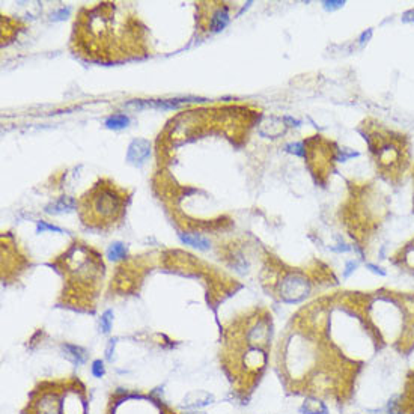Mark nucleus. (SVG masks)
<instances>
[{
    "mask_svg": "<svg viewBox=\"0 0 414 414\" xmlns=\"http://www.w3.org/2000/svg\"><path fill=\"white\" fill-rule=\"evenodd\" d=\"M128 124H130L128 116H125L122 113L113 115V116H110V118L106 121V126L110 128V130H122V128H125Z\"/></svg>",
    "mask_w": 414,
    "mask_h": 414,
    "instance_id": "nucleus-15",
    "label": "nucleus"
},
{
    "mask_svg": "<svg viewBox=\"0 0 414 414\" xmlns=\"http://www.w3.org/2000/svg\"><path fill=\"white\" fill-rule=\"evenodd\" d=\"M27 414H87L86 389L79 379L44 381L30 395Z\"/></svg>",
    "mask_w": 414,
    "mask_h": 414,
    "instance_id": "nucleus-3",
    "label": "nucleus"
},
{
    "mask_svg": "<svg viewBox=\"0 0 414 414\" xmlns=\"http://www.w3.org/2000/svg\"><path fill=\"white\" fill-rule=\"evenodd\" d=\"M413 181H414V170H413ZM413 207H414V192H413Z\"/></svg>",
    "mask_w": 414,
    "mask_h": 414,
    "instance_id": "nucleus-27",
    "label": "nucleus"
},
{
    "mask_svg": "<svg viewBox=\"0 0 414 414\" xmlns=\"http://www.w3.org/2000/svg\"><path fill=\"white\" fill-rule=\"evenodd\" d=\"M360 133L379 176L393 185L399 184L411 166L408 136L390 130L373 118H368L360 124Z\"/></svg>",
    "mask_w": 414,
    "mask_h": 414,
    "instance_id": "nucleus-2",
    "label": "nucleus"
},
{
    "mask_svg": "<svg viewBox=\"0 0 414 414\" xmlns=\"http://www.w3.org/2000/svg\"><path fill=\"white\" fill-rule=\"evenodd\" d=\"M300 411L303 414H329V410H327L326 404L321 402L318 398H313V396L304 399Z\"/></svg>",
    "mask_w": 414,
    "mask_h": 414,
    "instance_id": "nucleus-10",
    "label": "nucleus"
},
{
    "mask_svg": "<svg viewBox=\"0 0 414 414\" xmlns=\"http://www.w3.org/2000/svg\"><path fill=\"white\" fill-rule=\"evenodd\" d=\"M68 12H70V9H62V11H60V14H59V15H67V14H68ZM53 18H54V20H62V18H63V17H53Z\"/></svg>",
    "mask_w": 414,
    "mask_h": 414,
    "instance_id": "nucleus-26",
    "label": "nucleus"
},
{
    "mask_svg": "<svg viewBox=\"0 0 414 414\" xmlns=\"http://www.w3.org/2000/svg\"><path fill=\"white\" fill-rule=\"evenodd\" d=\"M389 414H414V372L407 379L404 395L398 401L389 402Z\"/></svg>",
    "mask_w": 414,
    "mask_h": 414,
    "instance_id": "nucleus-7",
    "label": "nucleus"
},
{
    "mask_svg": "<svg viewBox=\"0 0 414 414\" xmlns=\"http://www.w3.org/2000/svg\"><path fill=\"white\" fill-rule=\"evenodd\" d=\"M366 267H368V268H369V270H371L372 273L381 274V276H384V274H386V271H384L383 268H379V267H376V265H373V264H368Z\"/></svg>",
    "mask_w": 414,
    "mask_h": 414,
    "instance_id": "nucleus-24",
    "label": "nucleus"
},
{
    "mask_svg": "<svg viewBox=\"0 0 414 414\" xmlns=\"http://www.w3.org/2000/svg\"><path fill=\"white\" fill-rule=\"evenodd\" d=\"M179 238L187 246H192V247H196L199 248V250H207V248H209V241H208L207 238L198 235V234H181Z\"/></svg>",
    "mask_w": 414,
    "mask_h": 414,
    "instance_id": "nucleus-12",
    "label": "nucleus"
},
{
    "mask_svg": "<svg viewBox=\"0 0 414 414\" xmlns=\"http://www.w3.org/2000/svg\"><path fill=\"white\" fill-rule=\"evenodd\" d=\"M121 205H122V201L119 195L112 188L100 190L92 199L93 212L101 218H113L121 211Z\"/></svg>",
    "mask_w": 414,
    "mask_h": 414,
    "instance_id": "nucleus-6",
    "label": "nucleus"
},
{
    "mask_svg": "<svg viewBox=\"0 0 414 414\" xmlns=\"http://www.w3.org/2000/svg\"><path fill=\"white\" fill-rule=\"evenodd\" d=\"M286 151L295 155H304V143H290L286 146Z\"/></svg>",
    "mask_w": 414,
    "mask_h": 414,
    "instance_id": "nucleus-18",
    "label": "nucleus"
},
{
    "mask_svg": "<svg viewBox=\"0 0 414 414\" xmlns=\"http://www.w3.org/2000/svg\"><path fill=\"white\" fill-rule=\"evenodd\" d=\"M356 267H357V262H354V261L348 262V264H346V271H345V274H343V276H345V277H348V276H349V274L354 271V268H356Z\"/></svg>",
    "mask_w": 414,
    "mask_h": 414,
    "instance_id": "nucleus-23",
    "label": "nucleus"
},
{
    "mask_svg": "<svg viewBox=\"0 0 414 414\" xmlns=\"http://www.w3.org/2000/svg\"><path fill=\"white\" fill-rule=\"evenodd\" d=\"M184 101H187V100H162V101L143 103V106H145V107H155V109L170 110V109H178Z\"/></svg>",
    "mask_w": 414,
    "mask_h": 414,
    "instance_id": "nucleus-14",
    "label": "nucleus"
},
{
    "mask_svg": "<svg viewBox=\"0 0 414 414\" xmlns=\"http://www.w3.org/2000/svg\"><path fill=\"white\" fill-rule=\"evenodd\" d=\"M63 351H65L67 357L76 365H83L87 360V353H86V349H83L82 346L67 343V345H63Z\"/></svg>",
    "mask_w": 414,
    "mask_h": 414,
    "instance_id": "nucleus-11",
    "label": "nucleus"
},
{
    "mask_svg": "<svg viewBox=\"0 0 414 414\" xmlns=\"http://www.w3.org/2000/svg\"><path fill=\"white\" fill-rule=\"evenodd\" d=\"M371 37H372V29H368V34L363 32V35H362V38H360V42H368Z\"/></svg>",
    "mask_w": 414,
    "mask_h": 414,
    "instance_id": "nucleus-25",
    "label": "nucleus"
},
{
    "mask_svg": "<svg viewBox=\"0 0 414 414\" xmlns=\"http://www.w3.org/2000/svg\"><path fill=\"white\" fill-rule=\"evenodd\" d=\"M366 312L383 345L402 351L414 346V294L379 290L366 292Z\"/></svg>",
    "mask_w": 414,
    "mask_h": 414,
    "instance_id": "nucleus-1",
    "label": "nucleus"
},
{
    "mask_svg": "<svg viewBox=\"0 0 414 414\" xmlns=\"http://www.w3.org/2000/svg\"><path fill=\"white\" fill-rule=\"evenodd\" d=\"M92 373H93V376H97V378H101V376L104 375V363H103L101 360H95V362L92 363Z\"/></svg>",
    "mask_w": 414,
    "mask_h": 414,
    "instance_id": "nucleus-19",
    "label": "nucleus"
},
{
    "mask_svg": "<svg viewBox=\"0 0 414 414\" xmlns=\"http://www.w3.org/2000/svg\"><path fill=\"white\" fill-rule=\"evenodd\" d=\"M279 297L282 301L288 304H295L306 300L312 291V283L309 279L300 271L286 273L279 283Z\"/></svg>",
    "mask_w": 414,
    "mask_h": 414,
    "instance_id": "nucleus-5",
    "label": "nucleus"
},
{
    "mask_svg": "<svg viewBox=\"0 0 414 414\" xmlns=\"http://www.w3.org/2000/svg\"><path fill=\"white\" fill-rule=\"evenodd\" d=\"M151 152V143L145 139H137L133 140L131 145L128 146L126 152V160L133 165H142Z\"/></svg>",
    "mask_w": 414,
    "mask_h": 414,
    "instance_id": "nucleus-8",
    "label": "nucleus"
},
{
    "mask_svg": "<svg viewBox=\"0 0 414 414\" xmlns=\"http://www.w3.org/2000/svg\"><path fill=\"white\" fill-rule=\"evenodd\" d=\"M401 20L404 23H414V9H410V11L404 12L402 17H401Z\"/></svg>",
    "mask_w": 414,
    "mask_h": 414,
    "instance_id": "nucleus-21",
    "label": "nucleus"
},
{
    "mask_svg": "<svg viewBox=\"0 0 414 414\" xmlns=\"http://www.w3.org/2000/svg\"><path fill=\"white\" fill-rule=\"evenodd\" d=\"M112 323H113V312L106 310L101 316V330L104 333H109L112 329Z\"/></svg>",
    "mask_w": 414,
    "mask_h": 414,
    "instance_id": "nucleus-17",
    "label": "nucleus"
},
{
    "mask_svg": "<svg viewBox=\"0 0 414 414\" xmlns=\"http://www.w3.org/2000/svg\"><path fill=\"white\" fill-rule=\"evenodd\" d=\"M107 414H175L165 405L142 393H122L112 399Z\"/></svg>",
    "mask_w": 414,
    "mask_h": 414,
    "instance_id": "nucleus-4",
    "label": "nucleus"
},
{
    "mask_svg": "<svg viewBox=\"0 0 414 414\" xmlns=\"http://www.w3.org/2000/svg\"><path fill=\"white\" fill-rule=\"evenodd\" d=\"M229 23V15H228V11L226 9H218L212 14L211 17V29L214 32H220L223 30Z\"/></svg>",
    "mask_w": 414,
    "mask_h": 414,
    "instance_id": "nucleus-13",
    "label": "nucleus"
},
{
    "mask_svg": "<svg viewBox=\"0 0 414 414\" xmlns=\"http://www.w3.org/2000/svg\"><path fill=\"white\" fill-rule=\"evenodd\" d=\"M77 207V202L73 199V198H68V196H63L60 199H57L56 202H53L50 207H47V212L48 214H62V212H70V211H74Z\"/></svg>",
    "mask_w": 414,
    "mask_h": 414,
    "instance_id": "nucleus-9",
    "label": "nucleus"
},
{
    "mask_svg": "<svg viewBox=\"0 0 414 414\" xmlns=\"http://www.w3.org/2000/svg\"><path fill=\"white\" fill-rule=\"evenodd\" d=\"M343 2H324V8L326 9H336V8H342Z\"/></svg>",
    "mask_w": 414,
    "mask_h": 414,
    "instance_id": "nucleus-22",
    "label": "nucleus"
},
{
    "mask_svg": "<svg viewBox=\"0 0 414 414\" xmlns=\"http://www.w3.org/2000/svg\"><path fill=\"white\" fill-rule=\"evenodd\" d=\"M45 231H50V232H62V229L60 228H57V226H54V225H48V223H45V221H40L38 223V232H45Z\"/></svg>",
    "mask_w": 414,
    "mask_h": 414,
    "instance_id": "nucleus-20",
    "label": "nucleus"
},
{
    "mask_svg": "<svg viewBox=\"0 0 414 414\" xmlns=\"http://www.w3.org/2000/svg\"><path fill=\"white\" fill-rule=\"evenodd\" d=\"M125 254H126V248L122 243H113L110 244V247L107 250V258L110 261H119V259H124Z\"/></svg>",
    "mask_w": 414,
    "mask_h": 414,
    "instance_id": "nucleus-16",
    "label": "nucleus"
}]
</instances>
